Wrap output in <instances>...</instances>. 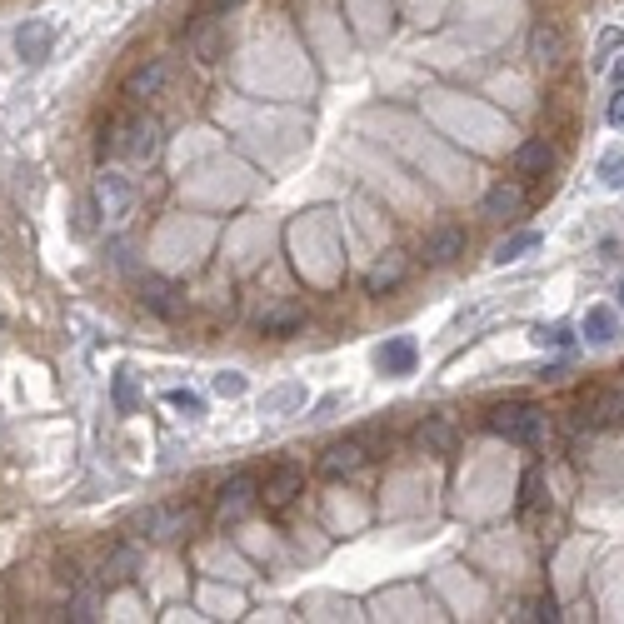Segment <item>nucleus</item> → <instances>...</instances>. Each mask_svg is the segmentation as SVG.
Wrapping results in <instances>:
<instances>
[{
	"label": "nucleus",
	"mask_w": 624,
	"mask_h": 624,
	"mask_svg": "<svg viewBox=\"0 0 624 624\" xmlns=\"http://www.w3.org/2000/svg\"><path fill=\"white\" fill-rule=\"evenodd\" d=\"M624 425V370H615V380H595L580 385L570 410H565V430L570 435H615Z\"/></svg>",
	"instance_id": "f257e3e1"
},
{
	"label": "nucleus",
	"mask_w": 624,
	"mask_h": 624,
	"mask_svg": "<svg viewBox=\"0 0 624 624\" xmlns=\"http://www.w3.org/2000/svg\"><path fill=\"white\" fill-rule=\"evenodd\" d=\"M480 425L495 440L520 445V450H550V440H555V415L545 405H535V400H500V405L485 410Z\"/></svg>",
	"instance_id": "f03ea898"
},
{
	"label": "nucleus",
	"mask_w": 624,
	"mask_h": 624,
	"mask_svg": "<svg viewBox=\"0 0 624 624\" xmlns=\"http://www.w3.org/2000/svg\"><path fill=\"white\" fill-rule=\"evenodd\" d=\"M160 145H165V130H160V120H155L150 110H140V105L110 115L105 130H100V155H115V160H130V165L155 160Z\"/></svg>",
	"instance_id": "7ed1b4c3"
},
{
	"label": "nucleus",
	"mask_w": 624,
	"mask_h": 624,
	"mask_svg": "<svg viewBox=\"0 0 624 624\" xmlns=\"http://www.w3.org/2000/svg\"><path fill=\"white\" fill-rule=\"evenodd\" d=\"M130 530L150 545H175L200 530V510L195 505H150V510H135Z\"/></svg>",
	"instance_id": "20e7f679"
},
{
	"label": "nucleus",
	"mask_w": 624,
	"mask_h": 624,
	"mask_svg": "<svg viewBox=\"0 0 624 624\" xmlns=\"http://www.w3.org/2000/svg\"><path fill=\"white\" fill-rule=\"evenodd\" d=\"M465 255H470V225H460V220L430 225V230L420 235V245H415V260L430 265V270H450V265H460Z\"/></svg>",
	"instance_id": "39448f33"
},
{
	"label": "nucleus",
	"mask_w": 624,
	"mask_h": 624,
	"mask_svg": "<svg viewBox=\"0 0 624 624\" xmlns=\"http://www.w3.org/2000/svg\"><path fill=\"white\" fill-rule=\"evenodd\" d=\"M560 140L545 130V135H525L520 145H515V155H510V170L525 180V185H540L545 175H555L560 170Z\"/></svg>",
	"instance_id": "423d86ee"
},
{
	"label": "nucleus",
	"mask_w": 624,
	"mask_h": 624,
	"mask_svg": "<svg viewBox=\"0 0 624 624\" xmlns=\"http://www.w3.org/2000/svg\"><path fill=\"white\" fill-rule=\"evenodd\" d=\"M95 205H100V220H105V225H125L130 210H135V180H130L125 170L105 165V170L95 175Z\"/></svg>",
	"instance_id": "0eeeda50"
},
{
	"label": "nucleus",
	"mask_w": 624,
	"mask_h": 624,
	"mask_svg": "<svg viewBox=\"0 0 624 624\" xmlns=\"http://www.w3.org/2000/svg\"><path fill=\"white\" fill-rule=\"evenodd\" d=\"M525 210H530V185H525L520 175H500V180L480 195V215L495 220V225H515Z\"/></svg>",
	"instance_id": "6e6552de"
},
{
	"label": "nucleus",
	"mask_w": 624,
	"mask_h": 624,
	"mask_svg": "<svg viewBox=\"0 0 624 624\" xmlns=\"http://www.w3.org/2000/svg\"><path fill=\"white\" fill-rule=\"evenodd\" d=\"M525 55H530L540 70H560V65H570V30H565L555 15L535 20V25H530V40H525Z\"/></svg>",
	"instance_id": "1a4fd4ad"
},
{
	"label": "nucleus",
	"mask_w": 624,
	"mask_h": 624,
	"mask_svg": "<svg viewBox=\"0 0 624 624\" xmlns=\"http://www.w3.org/2000/svg\"><path fill=\"white\" fill-rule=\"evenodd\" d=\"M305 305L300 300H265L255 315H250V325H255V335H265V340H290V335H300L305 330Z\"/></svg>",
	"instance_id": "9d476101"
},
{
	"label": "nucleus",
	"mask_w": 624,
	"mask_h": 624,
	"mask_svg": "<svg viewBox=\"0 0 624 624\" xmlns=\"http://www.w3.org/2000/svg\"><path fill=\"white\" fill-rule=\"evenodd\" d=\"M370 460H375V455H370L365 435H350V440L325 445V450H320V460H315V470H320L325 480H350V475H360Z\"/></svg>",
	"instance_id": "9b49d317"
},
{
	"label": "nucleus",
	"mask_w": 624,
	"mask_h": 624,
	"mask_svg": "<svg viewBox=\"0 0 624 624\" xmlns=\"http://www.w3.org/2000/svg\"><path fill=\"white\" fill-rule=\"evenodd\" d=\"M255 505H260V480H255L250 470H235V475L215 490V515H220V520H230V525H235V520H245Z\"/></svg>",
	"instance_id": "f8f14e48"
},
{
	"label": "nucleus",
	"mask_w": 624,
	"mask_h": 624,
	"mask_svg": "<svg viewBox=\"0 0 624 624\" xmlns=\"http://www.w3.org/2000/svg\"><path fill=\"white\" fill-rule=\"evenodd\" d=\"M410 270H415V255H405V250H385V255L365 270V280H360V285H365V295H375V300H380V295L400 290V285L410 280Z\"/></svg>",
	"instance_id": "ddd939ff"
},
{
	"label": "nucleus",
	"mask_w": 624,
	"mask_h": 624,
	"mask_svg": "<svg viewBox=\"0 0 624 624\" xmlns=\"http://www.w3.org/2000/svg\"><path fill=\"white\" fill-rule=\"evenodd\" d=\"M165 85H170V60H140L130 75H125V85H120V95L130 100V105H145V100H155V95H165Z\"/></svg>",
	"instance_id": "4468645a"
},
{
	"label": "nucleus",
	"mask_w": 624,
	"mask_h": 624,
	"mask_svg": "<svg viewBox=\"0 0 624 624\" xmlns=\"http://www.w3.org/2000/svg\"><path fill=\"white\" fill-rule=\"evenodd\" d=\"M185 45H190L195 60H220V55H225V15H215V10L200 5L195 25L185 30Z\"/></svg>",
	"instance_id": "2eb2a0df"
},
{
	"label": "nucleus",
	"mask_w": 624,
	"mask_h": 624,
	"mask_svg": "<svg viewBox=\"0 0 624 624\" xmlns=\"http://www.w3.org/2000/svg\"><path fill=\"white\" fill-rule=\"evenodd\" d=\"M295 495H305V465H275L270 475H265V485H260V505H270V510H290L295 505Z\"/></svg>",
	"instance_id": "dca6fc26"
},
{
	"label": "nucleus",
	"mask_w": 624,
	"mask_h": 624,
	"mask_svg": "<svg viewBox=\"0 0 624 624\" xmlns=\"http://www.w3.org/2000/svg\"><path fill=\"white\" fill-rule=\"evenodd\" d=\"M140 545H130V540H120V545H110V555L100 560V570H95V585L100 590H120V585H130L135 575H140Z\"/></svg>",
	"instance_id": "f3484780"
},
{
	"label": "nucleus",
	"mask_w": 624,
	"mask_h": 624,
	"mask_svg": "<svg viewBox=\"0 0 624 624\" xmlns=\"http://www.w3.org/2000/svg\"><path fill=\"white\" fill-rule=\"evenodd\" d=\"M135 300H140L150 315H160V320H180V315H185V295H180L170 280H155V275H140Z\"/></svg>",
	"instance_id": "a211bd4d"
},
{
	"label": "nucleus",
	"mask_w": 624,
	"mask_h": 624,
	"mask_svg": "<svg viewBox=\"0 0 624 624\" xmlns=\"http://www.w3.org/2000/svg\"><path fill=\"white\" fill-rule=\"evenodd\" d=\"M415 365H420V345H415V335H390V340L375 350V370L390 375V380L415 375Z\"/></svg>",
	"instance_id": "6ab92c4d"
},
{
	"label": "nucleus",
	"mask_w": 624,
	"mask_h": 624,
	"mask_svg": "<svg viewBox=\"0 0 624 624\" xmlns=\"http://www.w3.org/2000/svg\"><path fill=\"white\" fill-rule=\"evenodd\" d=\"M624 335V310L620 305H590L580 320V340L585 345H615Z\"/></svg>",
	"instance_id": "aec40b11"
},
{
	"label": "nucleus",
	"mask_w": 624,
	"mask_h": 624,
	"mask_svg": "<svg viewBox=\"0 0 624 624\" xmlns=\"http://www.w3.org/2000/svg\"><path fill=\"white\" fill-rule=\"evenodd\" d=\"M305 400H310L305 380H285V385L265 390V400H260V415H270V420H285V415H300V410H305Z\"/></svg>",
	"instance_id": "412c9836"
},
{
	"label": "nucleus",
	"mask_w": 624,
	"mask_h": 624,
	"mask_svg": "<svg viewBox=\"0 0 624 624\" xmlns=\"http://www.w3.org/2000/svg\"><path fill=\"white\" fill-rule=\"evenodd\" d=\"M50 45H55V30H50L45 20H25V25L15 30V50H20V60H45Z\"/></svg>",
	"instance_id": "4be33fe9"
},
{
	"label": "nucleus",
	"mask_w": 624,
	"mask_h": 624,
	"mask_svg": "<svg viewBox=\"0 0 624 624\" xmlns=\"http://www.w3.org/2000/svg\"><path fill=\"white\" fill-rule=\"evenodd\" d=\"M540 245H545L540 230H515V235H505V240L490 250V260H495V265H515V260H525V255L540 250Z\"/></svg>",
	"instance_id": "5701e85b"
},
{
	"label": "nucleus",
	"mask_w": 624,
	"mask_h": 624,
	"mask_svg": "<svg viewBox=\"0 0 624 624\" xmlns=\"http://www.w3.org/2000/svg\"><path fill=\"white\" fill-rule=\"evenodd\" d=\"M530 340L540 345V350H575L580 345V330L575 325H565V320H540V325H530Z\"/></svg>",
	"instance_id": "b1692460"
},
{
	"label": "nucleus",
	"mask_w": 624,
	"mask_h": 624,
	"mask_svg": "<svg viewBox=\"0 0 624 624\" xmlns=\"http://www.w3.org/2000/svg\"><path fill=\"white\" fill-rule=\"evenodd\" d=\"M510 620H535V624H555V620H570L565 615V605L555 600V595H535V600H525Z\"/></svg>",
	"instance_id": "393cba45"
},
{
	"label": "nucleus",
	"mask_w": 624,
	"mask_h": 624,
	"mask_svg": "<svg viewBox=\"0 0 624 624\" xmlns=\"http://www.w3.org/2000/svg\"><path fill=\"white\" fill-rule=\"evenodd\" d=\"M595 180H600V190H624V145H610L605 155H600V165H595Z\"/></svg>",
	"instance_id": "a878e982"
},
{
	"label": "nucleus",
	"mask_w": 624,
	"mask_h": 624,
	"mask_svg": "<svg viewBox=\"0 0 624 624\" xmlns=\"http://www.w3.org/2000/svg\"><path fill=\"white\" fill-rule=\"evenodd\" d=\"M420 445L435 450V455H450V450H455V425H450V420H425V425H420Z\"/></svg>",
	"instance_id": "bb28decb"
},
{
	"label": "nucleus",
	"mask_w": 624,
	"mask_h": 624,
	"mask_svg": "<svg viewBox=\"0 0 624 624\" xmlns=\"http://www.w3.org/2000/svg\"><path fill=\"white\" fill-rule=\"evenodd\" d=\"M95 610H100V585H85V590H75V600L65 605V620H75V624L100 620Z\"/></svg>",
	"instance_id": "cd10ccee"
},
{
	"label": "nucleus",
	"mask_w": 624,
	"mask_h": 624,
	"mask_svg": "<svg viewBox=\"0 0 624 624\" xmlns=\"http://www.w3.org/2000/svg\"><path fill=\"white\" fill-rule=\"evenodd\" d=\"M135 405H140V395H135V375L120 370V375H115V410H120V415H135Z\"/></svg>",
	"instance_id": "c85d7f7f"
},
{
	"label": "nucleus",
	"mask_w": 624,
	"mask_h": 624,
	"mask_svg": "<svg viewBox=\"0 0 624 624\" xmlns=\"http://www.w3.org/2000/svg\"><path fill=\"white\" fill-rule=\"evenodd\" d=\"M210 390H215L220 400H240V395H245V375H240V370H220V375L210 380Z\"/></svg>",
	"instance_id": "c756f323"
},
{
	"label": "nucleus",
	"mask_w": 624,
	"mask_h": 624,
	"mask_svg": "<svg viewBox=\"0 0 624 624\" xmlns=\"http://www.w3.org/2000/svg\"><path fill=\"white\" fill-rule=\"evenodd\" d=\"M165 400H170V410H180L185 420H200V415H205V405H200V395H195V390H170Z\"/></svg>",
	"instance_id": "7c9ffc66"
},
{
	"label": "nucleus",
	"mask_w": 624,
	"mask_h": 624,
	"mask_svg": "<svg viewBox=\"0 0 624 624\" xmlns=\"http://www.w3.org/2000/svg\"><path fill=\"white\" fill-rule=\"evenodd\" d=\"M595 50H600V60H605V55H615V50H624V30H620V25H605V30H600V40H595Z\"/></svg>",
	"instance_id": "2f4dec72"
},
{
	"label": "nucleus",
	"mask_w": 624,
	"mask_h": 624,
	"mask_svg": "<svg viewBox=\"0 0 624 624\" xmlns=\"http://www.w3.org/2000/svg\"><path fill=\"white\" fill-rule=\"evenodd\" d=\"M605 120H610V130H624V85H615V95H610V110H605Z\"/></svg>",
	"instance_id": "473e14b6"
},
{
	"label": "nucleus",
	"mask_w": 624,
	"mask_h": 624,
	"mask_svg": "<svg viewBox=\"0 0 624 624\" xmlns=\"http://www.w3.org/2000/svg\"><path fill=\"white\" fill-rule=\"evenodd\" d=\"M245 0H205V10H215V15H235Z\"/></svg>",
	"instance_id": "72a5a7b5"
},
{
	"label": "nucleus",
	"mask_w": 624,
	"mask_h": 624,
	"mask_svg": "<svg viewBox=\"0 0 624 624\" xmlns=\"http://www.w3.org/2000/svg\"><path fill=\"white\" fill-rule=\"evenodd\" d=\"M610 80H615V85H624V50L615 55V60H610Z\"/></svg>",
	"instance_id": "f704fd0d"
},
{
	"label": "nucleus",
	"mask_w": 624,
	"mask_h": 624,
	"mask_svg": "<svg viewBox=\"0 0 624 624\" xmlns=\"http://www.w3.org/2000/svg\"><path fill=\"white\" fill-rule=\"evenodd\" d=\"M615 295H620V310H624V275H620V285H615Z\"/></svg>",
	"instance_id": "c9c22d12"
}]
</instances>
